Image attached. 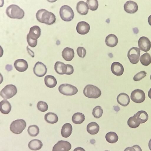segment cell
Wrapping results in <instances>:
<instances>
[{"instance_id":"6da1fadb","label":"cell","mask_w":151,"mask_h":151,"mask_svg":"<svg viewBox=\"0 0 151 151\" xmlns=\"http://www.w3.org/2000/svg\"><path fill=\"white\" fill-rule=\"evenodd\" d=\"M36 16L39 22L48 25L53 24L56 21L54 14L44 9L39 10L36 14Z\"/></svg>"},{"instance_id":"ee69618b","label":"cell","mask_w":151,"mask_h":151,"mask_svg":"<svg viewBox=\"0 0 151 151\" xmlns=\"http://www.w3.org/2000/svg\"><path fill=\"white\" fill-rule=\"evenodd\" d=\"M73 151H85V150L82 147H78L75 148Z\"/></svg>"},{"instance_id":"e0dca14e","label":"cell","mask_w":151,"mask_h":151,"mask_svg":"<svg viewBox=\"0 0 151 151\" xmlns=\"http://www.w3.org/2000/svg\"><path fill=\"white\" fill-rule=\"evenodd\" d=\"M41 29L37 25L31 27L27 36L33 40H37L41 35Z\"/></svg>"},{"instance_id":"cb8c5ba5","label":"cell","mask_w":151,"mask_h":151,"mask_svg":"<svg viewBox=\"0 0 151 151\" xmlns=\"http://www.w3.org/2000/svg\"><path fill=\"white\" fill-rule=\"evenodd\" d=\"M72 127L69 123L64 124L61 129V134L62 136L65 138L69 137L71 134L72 131Z\"/></svg>"},{"instance_id":"b9f144b4","label":"cell","mask_w":151,"mask_h":151,"mask_svg":"<svg viewBox=\"0 0 151 151\" xmlns=\"http://www.w3.org/2000/svg\"><path fill=\"white\" fill-rule=\"evenodd\" d=\"M27 49L28 54L31 55L32 57H34L35 56L34 53V52L31 50L28 47V46H27Z\"/></svg>"},{"instance_id":"ffe728a7","label":"cell","mask_w":151,"mask_h":151,"mask_svg":"<svg viewBox=\"0 0 151 151\" xmlns=\"http://www.w3.org/2000/svg\"><path fill=\"white\" fill-rule=\"evenodd\" d=\"M88 6L87 4L83 1H80L77 4L76 10L79 14L83 15L86 14L88 11Z\"/></svg>"},{"instance_id":"8992f818","label":"cell","mask_w":151,"mask_h":151,"mask_svg":"<svg viewBox=\"0 0 151 151\" xmlns=\"http://www.w3.org/2000/svg\"><path fill=\"white\" fill-rule=\"evenodd\" d=\"M26 126V123L24 120L17 119L11 123L10 125V130L14 133L19 134L23 132Z\"/></svg>"},{"instance_id":"ac0fdd59","label":"cell","mask_w":151,"mask_h":151,"mask_svg":"<svg viewBox=\"0 0 151 151\" xmlns=\"http://www.w3.org/2000/svg\"><path fill=\"white\" fill-rule=\"evenodd\" d=\"M130 101L129 96L125 93H120L117 97V102L124 106H126L128 105L130 103Z\"/></svg>"},{"instance_id":"7bdbcfd3","label":"cell","mask_w":151,"mask_h":151,"mask_svg":"<svg viewBox=\"0 0 151 151\" xmlns=\"http://www.w3.org/2000/svg\"><path fill=\"white\" fill-rule=\"evenodd\" d=\"M124 151H136L134 147L133 146L132 147H129L126 148Z\"/></svg>"},{"instance_id":"4fadbf2b","label":"cell","mask_w":151,"mask_h":151,"mask_svg":"<svg viewBox=\"0 0 151 151\" xmlns=\"http://www.w3.org/2000/svg\"><path fill=\"white\" fill-rule=\"evenodd\" d=\"M124 11L129 14H134L138 10V6L137 3L133 1H127L124 4Z\"/></svg>"},{"instance_id":"2e32d148","label":"cell","mask_w":151,"mask_h":151,"mask_svg":"<svg viewBox=\"0 0 151 151\" xmlns=\"http://www.w3.org/2000/svg\"><path fill=\"white\" fill-rule=\"evenodd\" d=\"M112 72L117 76L122 75L124 72V68L123 65L120 63L115 62L112 63L111 66Z\"/></svg>"},{"instance_id":"7c38bea8","label":"cell","mask_w":151,"mask_h":151,"mask_svg":"<svg viewBox=\"0 0 151 151\" xmlns=\"http://www.w3.org/2000/svg\"><path fill=\"white\" fill-rule=\"evenodd\" d=\"M138 45L140 50L147 52L150 49L151 42L147 37L142 36L140 37L138 40Z\"/></svg>"},{"instance_id":"8fae6325","label":"cell","mask_w":151,"mask_h":151,"mask_svg":"<svg viewBox=\"0 0 151 151\" xmlns=\"http://www.w3.org/2000/svg\"><path fill=\"white\" fill-rule=\"evenodd\" d=\"M71 148V145L69 142L60 140L55 144L53 147L52 151H68Z\"/></svg>"},{"instance_id":"7402d4cb","label":"cell","mask_w":151,"mask_h":151,"mask_svg":"<svg viewBox=\"0 0 151 151\" xmlns=\"http://www.w3.org/2000/svg\"><path fill=\"white\" fill-rule=\"evenodd\" d=\"M67 68L66 64L60 61L56 62L54 65V69L55 71L60 75L66 74Z\"/></svg>"},{"instance_id":"4316f807","label":"cell","mask_w":151,"mask_h":151,"mask_svg":"<svg viewBox=\"0 0 151 151\" xmlns=\"http://www.w3.org/2000/svg\"><path fill=\"white\" fill-rule=\"evenodd\" d=\"M99 130V126L97 123L94 122L89 123L87 126L88 132L92 135L97 134Z\"/></svg>"},{"instance_id":"681fc988","label":"cell","mask_w":151,"mask_h":151,"mask_svg":"<svg viewBox=\"0 0 151 151\" xmlns=\"http://www.w3.org/2000/svg\"><path fill=\"white\" fill-rule=\"evenodd\" d=\"M105 151H108V150H105Z\"/></svg>"},{"instance_id":"f1b7e54d","label":"cell","mask_w":151,"mask_h":151,"mask_svg":"<svg viewBox=\"0 0 151 151\" xmlns=\"http://www.w3.org/2000/svg\"><path fill=\"white\" fill-rule=\"evenodd\" d=\"M44 119L47 122L52 124L57 123L58 120V118L57 114L51 112L45 114Z\"/></svg>"},{"instance_id":"44dd1931","label":"cell","mask_w":151,"mask_h":151,"mask_svg":"<svg viewBox=\"0 0 151 151\" xmlns=\"http://www.w3.org/2000/svg\"><path fill=\"white\" fill-rule=\"evenodd\" d=\"M0 108L1 113L6 114L10 112L12 106L10 103L7 100L4 99L0 103Z\"/></svg>"},{"instance_id":"603a6c76","label":"cell","mask_w":151,"mask_h":151,"mask_svg":"<svg viewBox=\"0 0 151 151\" xmlns=\"http://www.w3.org/2000/svg\"><path fill=\"white\" fill-rule=\"evenodd\" d=\"M105 42L106 45L107 46L111 47H113L117 45L118 42V39L115 35L110 34L106 37Z\"/></svg>"},{"instance_id":"d6986e66","label":"cell","mask_w":151,"mask_h":151,"mask_svg":"<svg viewBox=\"0 0 151 151\" xmlns=\"http://www.w3.org/2000/svg\"><path fill=\"white\" fill-rule=\"evenodd\" d=\"M62 56L65 60L71 61L74 57V50L68 47L65 48L62 52Z\"/></svg>"},{"instance_id":"5b68a950","label":"cell","mask_w":151,"mask_h":151,"mask_svg":"<svg viewBox=\"0 0 151 151\" xmlns=\"http://www.w3.org/2000/svg\"><path fill=\"white\" fill-rule=\"evenodd\" d=\"M16 86L12 84H9L5 86L1 91L0 95L4 99H10L17 93Z\"/></svg>"},{"instance_id":"bcb514c9","label":"cell","mask_w":151,"mask_h":151,"mask_svg":"<svg viewBox=\"0 0 151 151\" xmlns=\"http://www.w3.org/2000/svg\"><path fill=\"white\" fill-rule=\"evenodd\" d=\"M148 96L151 99V88L148 92Z\"/></svg>"},{"instance_id":"4dcf8cb0","label":"cell","mask_w":151,"mask_h":151,"mask_svg":"<svg viewBox=\"0 0 151 151\" xmlns=\"http://www.w3.org/2000/svg\"><path fill=\"white\" fill-rule=\"evenodd\" d=\"M105 138L107 141L111 143L116 142L119 139L118 136L115 132H110L106 135Z\"/></svg>"},{"instance_id":"52a82bcc","label":"cell","mask_w":151,"mask_h":151,"mask_svg":"<svg viewBox=\"0 0 151 151\" xmlns=\"http://www.w3.org/2000/svg\"><path fill=\"white\" fill-rule=\"evenodd\" d=\"M60 93L65 96H73L77 93L78 91L75 86L69 84H63L58 87Z\"/></svg>"},{"instance_id":"e575fe53","label":"cell","mask_w":151,"mask_h":151,"mask_svg":"<svg viewBox=\"0 0 151 151\" xmlns=\"http://www.w3.org/2000/svg\"><path fill=\"white\" fill-rule=\"evenodd\" d=\"M92 113L95 118H99L102 116L103 114V109L101 106H96L93 109Z\"/></svg>"},{"instance_id":"c3c4849f","label":"cell","mask_w":151,"mask_h":151,"mask_svg":"<svg viewBox=\"0 0 151 151\" xmlns=\"http://www.w3.org/2000/svg\"><path fill=\"white\" fill-rule=\"evenodd\" d=\"M150 79L151 80V74L150 75Z\"/></svg>"},{"instance_id":"30bf717a","label":"cell","mask_w":151,"mask_h":151,"mask_svg":"<svg viewBox=\"0 0 151 151\" xmlns=\"http://www.w3.org/2000/svg\"><path fill=\"white\" fill-rule=\"evenodd\" d=\"M47 69L46 66L41 62H37L33 68L34 73L37 76L42 77L46 73Z\"/></svg>"},{"instance_id":"836d02e7","label":"cell","mask_w":151,"mask_h":151,"mask_svg":"<svg viewBox=\"0 0 151 151\" xmlns=\"http://www.w3.org/2000/svg\"><path fill=\"white\" fill-rule=\"evenodd\" d=\"M39 129L38 127L35 125L29 126L27 129L28 134L32 137L37 136L39 133Z\"/></svg>"},{"instance_id":"1f68e13d","label":"cell","mask_w":151,"mask_h":151,"mask_svg":"<svg viewBox=\"0 0 151 151\" xmlns=\"http://www.w3.org/2000/svg\"><path fill=\"white\" fill-rule=\"evenodd\" d=\"M140 61L142 64L147 66L151 63V57L150 54L146 52L142 55L140 57Z\"/></svg>"},{"instance_id":"7dc6e473","label":"cell","mask_w":151,"mask_h":151,"mask_svg":"<svg viewBox=\"0 0 151 151\" xmlns=\"http://www.w3.org/2000/svg\"><path fill=\"white\" fill-rule=\"evenodd\" d=\"M148 147L150 150L151 151V138L149 142Z\"/></svg>"},{"instance_id":"8d00e7d4","label":"cell","mask_w":151,"mask_h":151,"mask_svg":"<svg viewBox=\"0 0 151 151\" xmlns=\"http://www.w3.org/2000/svg\"><path fill=\"white\" fill-rule=\"evenodd\" d=\"M37 107L39 110L41 112H44L47 110L48 106L45 102L40 101L37 103Z\"/></svg>"},{"instance_id":"9a60e30c","label":"cell","mask_w":151,"mask_h":151,"mask_svg":"<svg viewBox=\"0 0 151 151\" xmlns=\"http://www.w3.org/2000/svg\"><path fill=\"white\" fill-rule=\"evenodd\" d=\"M15 68L18 71L23 72L26 71L28 68L27 61L23 59H19L16 60L14 63Z\"/></svg>"},{"instance_id":"83f0119b","label":"cell","mask_w":151,"mask_h":151,"mask_svg":"<svg viewBox=\"0 0 151 151\" xmlns=\"http://www.w3.org/2000/svg\"><path fill=\"white\" fill-rule=\"evenodd\" d=\"M44 81L45 85L50 88H54L57 84L56 79L52 75H47L44 78Z\"/></svg>"},{"instance_id":"60d3db41","label":"cell","mask_w":151,"mask_h":151,"mask_svg":"<svg viewBox=\"0 0 151 151\" xmlns=\"http://www.w3.org/2000/svg\"><path fill=\"white\" fill-rule=\"evenodd\" d=\"M67 68V72L65 74L70 75L73 73L74 72L73 67L71 65L66 64Z\"/></svg>"},{"instance_id":"3957f363","label":"cell","mask_w":151,"mask_h":151,"mask_svg":"<svg viewBox=\"0 0 151 151\" xmlns=\"http://www.w3.org/2000/svg\"><path fill=\"white\" fill-rule=\"evenodd\" d=\"M84 95L89 98L97 99L101 94L100 90L93 85L88 84L84 88L83 90Z\"/></svg>"},{"instance_id":"f6af8a7d","label":"cell","mask_w":151,"mask_h":151,"mask_svg":"<svg viewBox=\"0 0 151 151\" xmlns=\"http://www.w3.org/2000/svg\"><path fill=\"white\" fill-rule=\"evenodd\" d=\"M148 22L149 24L151 26V15L148 17Z\"/></svg>"},{"instance_id":"ba28073f","label":"cell","mask_w":151,"mask_h":151,"mask_svg":"<svg viewBox=\"0 0 151 151\" xmlns=\"http://www.w3.org/2000/svg\"><path fill=\"white\" fill-rule=\"evenodd\" d=\"M140 55V50L139 48L133 47L128 51L127 57L132 63L136 64L139 62Z\"/></svg>"},{"instance_id":"d590c367","label":"cell","mask_w":151,"mask_h":151,"mask_svg":"<svg viewBox=\"0 0 151 151\" xmlns=\"http://www.w3.org/2000/svg\"><path fill=\"white\" fill-rule=\"evenodd\" d=\"M86 3L89 9L92 11L96 10L98 7V3L96 0H87L86 1Z\"/></svg>"},{"instance_id":"f546056e","label":"cell","mask_w":151,"mask_h":151,"mask_svg":"<svg viewBox=\"0 0 151 151\" xmlns=\"http://www.w3.org/2000/svg\"><path fill=\"white\" fill-rule=\"evenodd\" d=\"M85 119L84 115L81 113L77 112L73 114L72 120L75 124H81L84 121Z\"/></svg>"},{"instance_id":"ab89813d","label":"cell","mask_w":151,"mask_h":151,"mask_svg":"<svg viewBox=\"0 0 151 151\" xmlns=\"http://www.w3.org/2000/svg\"><path fill=\"white\" fill-rule=\"evenodd\" d=\"M27 41L29 45L31 47H34L37 45V40H33L27 36Z\"/></svg>"},{"instance_id":"7a4b0ae2","label":"cell","mask_w":151,"mask_h":151,"mask_svg":"<svg viewBox=\"0 0 151 151\" xmlns=\"http://www.w3.org/2000/svg\"><path fill=\"white\" fill-rule=\"evenodd\" d=\"M7 15L12 19H21L24 15V12L22 9L15 4H11L6 9Z\"/></svg>"},{"instance_id":"484cf974","label":"cell","mask_w":151,"mask_h":151,"mask_svg":"<svg viewBox=\"0 0 151 151\" xmlns=\"http://www.w3.org/2000/svg\"><path fill=\"white\" fill-rule=\"evenodd\" d=\"M43 144L42 142L37 139H34L31 140L28 143L29 148L32 150H40L42 147Z\"/></svg>"},{"instance_id":"74e56055","label":"cell","mask_w":151,"mask_h":151,"mask_svg":"<svg viewBox=\"0 0 151 151\" xmlns=\"http://www.w3.org/2000/svg\"><path fill=\"white\" fill-rule=\"evenodd\" d=\"M147 73L144 71H142L137 73L133 77L134 81H139L145 77L146 76Z\"/></svg>"},{"instance_id":"5bb4252c","label":"cell","mask_w":151,"mask_h":151,"mask_svg":"<svg viewBox=\"0 0 151 151\" xmlns=\"http://www.w3.org/2000/svg\"><path fill=\"white\" fill-rule=\"evenodd\" d=\"M90 26L89 24L84 21H81L78 23L76 27L77 32L81 35H85L89 31Z\"/></svg>"},{"instance_id":"d6a6232c","label":"cell","mask_w":151,"mask_h":151,"mask_svg":"<svg viewBox=\"0 0 151 151\" xmlns=\"http://www.w3.org/2000/svg\"><path fill=\"white\" fill-rule=\"evenodd\" d=\"M135 114L139 119L141 124L145 122L148 119V115L145 111H139Z\"/></svg>"},{"instance_id":"d4e9b609","label":"cell","mask_w":151,"mask_h":151,"mask_svg":"<svg viewBox=\"0 0 151 151\" xmlns=\"http://www.w3.org/2000/svg\"><path fill=\"white\" fill-rule=\"evenodd\" d=\"M127 123L130 127L136 128L139 126L141 122L138 117L134 114L133 116L130 117Z\"/></svg>"},{"instance_id":"9c48e42d","label":"cell","mask_w":151,"mask_h":151,"mask_svg":"<svg viewBox=\"0 0 151 151\" xmlns=\"http://www.w3.org/2000/svg\"><path fill=\"white\" fill-rule=\"evenodd\" d=\"M130 98L134 102L137 103H140L143 102L145 100V95L143 90L137 89L132 92Z\"/></svg>"},{"instance_id":"277c9868","label":"cell","mask_w":151,"mask_h":151,"mask_svg":"<svg viewBox=\"0 0 151 151\" xmlns=\"http://www.w3.org/2000/svg\"><path fill=\"white\" fill-rule=\"evenodd\" d=\"M61 19L66 22H70L73 18L74 13L72 9L68 6L64 5L62 6L59 12Z\"/></svg>"},{"instance_id":"f35d334b","label":"cell","mask_w":151,"mask_h":151,"mask_svg":"<svg viewBox=\"0 0 151 151\" xmlns=\"http://www.w3.org/2000/svg\"><path fill=\"white\" fill-rule=\"evenodd\" d=\"M77 52L78 56L81 58H84L86 54V50L83 47H78L77 49Z\"/></svg>"}]
</instances>
